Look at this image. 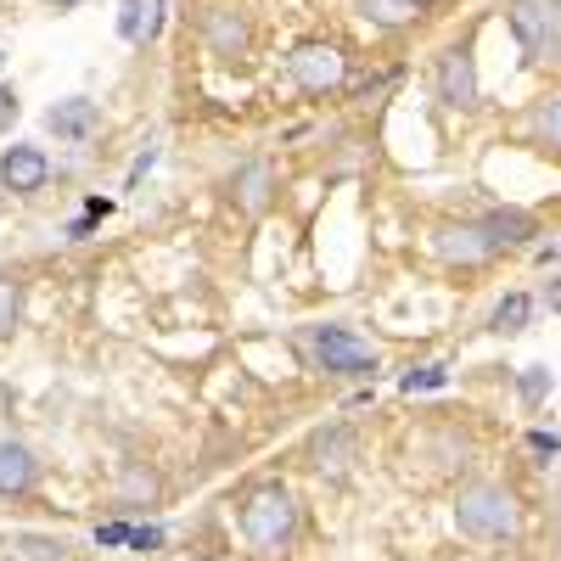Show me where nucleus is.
I'll use <instances>...</instances> for the list:
<instances>
[{"label":"nucleus","mask_w":561,"mask_h":561,"mask_svg":"<svg viewBox=\"0 0 561 561\" xmlns=\"http://www.w3.org/2000/svg\"><path fill=\"white\" fill-rule=\"evenodd\" d=\"M242 534H248V545H253L259 556H280V550L298 539V505H293V494H287V489H259V494H248V505H242Z\"/></svg>","instance_id":"obj_1"},{"label":"nucleus","mask_w":561,"mask_h":561,"mask_svg":"<svg viewBox=\"0 0 561 561\" xmlns=\"http://www.w3.org/2000/svg\"><path fill=\"white\" fill-rule=\"evenodd\" d=\"M455 523L472 539H511L517 534V500H511L505 489H494V483H472L455 505Z\"/></svg>","instance_id":"obj_2"},{"label":"nucleus","mask_w":561,"mask_h":561,"mask_svg":"<svg viewBox=\"0 0 561 561\" xmlns=\"http://www.w3.org/2000/svg\"><path fill=\"white\" fill-rule=\"evenodd\" d=\"M511 34L528 62L561 57V0H511Z\"/></svg>","instance_id":"obj_3"},{"label":"nucleus","mask_w":561,"mask_h":561,"mask_svg":"<svg viewBox=\"0 0 561 561\" xmlns=\"http://www.w3.org/2000/svg\"><path fill=\"white\" fill-rule=\"evenodd\" d=\"M287 68H293L298 90H309V96H325V90L343 84V51L337 45H320V39L298 45V51L287 57Z\"/></svg>","instance_id":"obj_4"},{"label":"nucleus","mask_w":561,"mask_h":561,"mask_svg":"<svg viewBox=\"0 0 561 561\" xmlns=\"http://www.w3.org/2000/svg\"><path fill=\"white\" fill-rule=\"evenodd\" d=\"M314 354L325 359V370H337V377H370V370H377V348L359 343L354 332H343V325H325L314 337Z\"/></svg>","instance_id":"obj_5"},{"label":"nucleus","mask_w":561,"mask_h":561,"mask_svg":"<svg viewBox=\"0 0 561 561\" xmlns=\"http://www.w3.org/2000/svg\"><path fill=\"white\" fill-rule=\"evenodd\" d=\"M203 34H208V45H214V57H225V62L248 57V39H253V28H248V18H242L237 7H214L208 23H203Z\"/></svg>","instance_id":"obj_6"},{"label":"nucleus","mask_w":561,"mask_h":561,"mask_svg":"<svg viewBox=\"0 0 561 561\" xmlns=\"http://www.w3.org/2000/svg\"><path fill=\"white\" fill-rule=\"evenodd\" d=\"M45 174H51V163H45L39 147H12L7 158H0V185H7V192H18V197L39 192Z\"/></svg>","instance_id":"obj_7"},{"label":"nucleus","mask_w":561,"mask_h":561,"mask_svg":"<svg viewBox=\"0 0 561 561\" xmlns=\"http://www.w3.org/2000/svg\"><path fill=\"white\" fill-rule=\"evenodd\" d=\"M438 96L449 107H478V68H472V57H466V51H449L438 62Z\"/></svg>","instance_id":"obj_8"},{"label":"nucleus","mask_w":561,"mask_h":561,"mask_svg":"<svg viewBox=\"0 0 561 561\" xmlns=\"http://www.w3.org/2000/svg\"><path fill=\"white\" fill-rule=\"evenodd\" d=\"M438 253L449 264H483L494 253V242H489L483 225H449V230H438Z\"/></svg>","instance_id":"obj_9"},{"label":"nucleus","mask_w":561,"mask_h":561,"mask_svg":"<svg viewBox=\"0 0 561 561\" xmlns=\"http://www.w3.org/2000/svg\"><path fill=\"white\" fill-rule=\"evenodd\" d=\"M158 28H163V0H124V7H118V34L129 45L158 39Z\"/></svg>","instance_id":"obj_10"},{"label":"nucleus","mask_w":561,"mask_h":561,"mask_svg":"<svg viewBox=\"0 0 561 561\" xmlns=\"http://www.w3.org/2000/svg\"><path fill=\"white\" fill-rule=\"evenodd\" d=\"M45 124H51L62 140H84V135H96V124H102V113H96V102H84V96H73V102H57L51 113H45Z\"/></svg>","instance_id":"obj_11"},{"label":"nucleus","mask_w":561,"mask_h":561,"mask_svg":"<svg viewBox=\"0 0 561 561\" xmlns=\"http://www.w3.org/2000/svg\"><path fill=\"white\" fill-rule=\"evenodd\" d=\"M34 489V455L23 444H0V500Z\"/></svg>","instance_id":"obj_12"},{"label":"nucleus","mask_w":561,"mask_h":561,"mask_svg":"<svg viewBox=\"0 0 561 561\" xmlns=\"http://www.w3.org/2000/svg\"><path fill=\"white\" fill-rule=\"evenodd\" d=\"M483 230H489V242H494V248H517V242H528V237H534V219H528V214H517V208H505V214H489V219H483Z\"/></svg>","instance_id":"obj_13"},{"label":"nucleus","mask_w":561,"mask_h":561,"mask_svg":"<svg viewBox=\"0 0 561 561\" xmlns=\"http://www.w3.org/2000/svg\"><path fill=\"white\" fill-rule=\"evenodd\" d=\"M237 203H242L248 214H264V208H270V163H248V169L237 174Z\"/></svg>","instance_id":"obj_14"},{"label":"nucleus","mask_w":561,"mask_h":561,"mask_svg":"<svg viewBox=\"0 0 561 561\" xmlns=\"http://www.w3.org/2000/svg\"><path fill=\"white\" fill-rule=\"evenodd\" d=\"M359 12L382 28H399V23H415L421 18V0H359Z\"/></svg>","instance_id":"obj_15"},{"label":"nucleus","mask_w":561,"mask_h":561,"mask_svg":"<svg viewBox=\"0 0 561 561\" xmlns=\"http://www.w3.org/2000/svg\"><path fill=\"white\" fill-rule=\"evenodd\" d=\"M343 460H348V433L343 427L314 438V466H320V472H343Z\"/></svg>","instance_id":"obj_16"},{"label":"nucleus","mask_w":561,"mask_h":561,"mask_svg":"<svg viewBox=\"0 0 561 561\" xmlns=\"http://www.w3.org/2000/svg\"><path fill=\"white\" fill-rule=\"evenodd\" d=\"M12 561H68V556H62V545H57V539H39V534H23V539L12 545Z\"/></svg>","instance_id":"obj_17"},{"label":"nucleus","mask_w":561,"mask_h":561,"mask_svg":"<svg viewBox=\"0 0 561 561\" xmlns=\"http://www.w3.org/2000/svg\"><path fill=\"white\" fill-rule=\"evenodd\" d=\"M528 298L523 293H511V298H500V309H494V332H523V325H528Z\"/></svg>","instance_id":"obj_18"},{"label":"nucleus","mask_w":561,"mask_h":561,"mask_svg":"<svg viewBox=\"0 0 561 561\" xmlns=\"http://www.w3.org/2000/svg\"><path fill=\"white\" fill-rule=\"evenodd\" d=\"M534 129H539V140H545V147H561V96L539 107V118H534Z\"/></svg>","instance_id":"obj_19"},{"label":"nucleus","mask_w":561,"mask_h":561,"mask_svg":"<svg viewBox=\"0 0 561 561\" xmlns=\"http://www.w3.org/2000/svg\"><path fill=\"white\" fill-rule=\"evenodd\" d=\"M18 309H23L18 287H12V280H0V337H12V325H18Z\"/></svg>","instance_id":"obj_20"},{"label":"nucleus","mask_w":561,"mask_h":561,"mask_svg":"<svg viewBox=\"0 0 561 561\" xmlns=\"http://www.w3.org/2000/svg\"><path fill=\"white\" fill-rule=\"evenodd\" d=\"M545 388H550V370H545V365H528V377H523V399H528V404H539V399H545Z\"/></svg>","instance_id":"obj_21"},{"label":"nucleus","mask_w":561,"mask_h":561,"mask_svg":"<svg viewBox=\"0 0 561 561\" xmlns=\"http://www.w3.org/2000/svg\"><path fill=\"white\" fill-rule=\"evenodd\" d=\"M449 377H444V370L438 365H427V370H410V377H404V393H415V388H444Z\"/></svg>","instance_id":"obj_22"},{"label":"nucleus","mask_w":561,"mask_h":561,"mask_svg":"<svg viewBox=\"0 0 561 561\" xmlns=\"http://www.w3.org/2000/svg\"><path fill=\"white\" fill-rule=\"evenodd\" d=\"M124 494H129V500H140V494L152 500V494H158V478H152V472H129V478H124Z\"/></svg>","instance_id":"obj_23"},{"label":"nucleus","mask_w":561,"mask_h":561,"mask_svg":"<svg viewBox=\"0 0 561 561\" xmlns=\"http://www.w3.org/2000/svg\"><path fill=\"white\" fill-rule=\"evenodd\" d=\"M18 113H23V107H18V90L0 84V135H7V129L18 124Z\"/></svg>","instance_id":"obj_24"},{"label":"nucleus","mask_w":561,"mask_h":561,"mask_svg":"<svg viewBox=\"0 0 561 561\" xmlns=\"http://www.w3.org/2000/svg\"><path fill=\"white\" fill-rule=\"evenodd\" d=\"M129 545L135 550H158L163 545V528H129Z\"/></svg>","instance_id":"obj_25"},{"label":"nucleus","mask_w":561,"mask_h":561,"mask_svg":"<svg viewBox=\"0 0 561 561\" xmlns=\"http://www.w3.org/2000/svg\"><path fill=\"white\" fill-rule=\"evenodd\" d=\"M96 545H129V528L124 523H107V528H96Z\"/></svg>","instance_id":"obj_26"},{"label":"nucleus","mask_w":561,"mask_h":561,"mask_svg":"<svg viewBox=\"0 0 561 561\" xmlns=\"http://www.w3.org/2000/svg\"><path fill=\"white\" fill-rule=\"evenodd\" d=\"M534 449H545V455H561V438H550V433H534Z\"/></svg>","instance_id":"obj_27"},{"label":"nucleus","mask_w":561,"mask_h":561,"mask_svg":"<svg viewBox=\"0 0 561 561\" xmlns=\"http://www.w3.org/2000/svg\"><path fill=\"white\" fill-rule=\"evenodd\" d=\"M550 309H556V314H561V275H556V280H550Z\"/></svg>","instance_id":"obj_28"},{"label":"nucleus","mask_w":561,"mask_h":561,"mask_svg":"<svg viewBox=\"0 0 561 561\" xmlns=\"http://www.w3.org/2000/svg\"><path fill=\"white\" fill-rule=\"evenodd\" d=\"M57 7H79V0H57Z\"/></svg>","instance_id":"obj_29"},{"label":"nucleus","mask_w":561,"mask_h":561,"mask_svg":"<svg viewBox=\"0 0 561 561\" xmlns=\"http://www.w3.org/2000/svg\"><path fill=\"white\" fill-rule=\"evenodd\" d=\"M0 62H7V57H0Z\"/></svg>","instance_id":"obj_30"}]
</instances>
